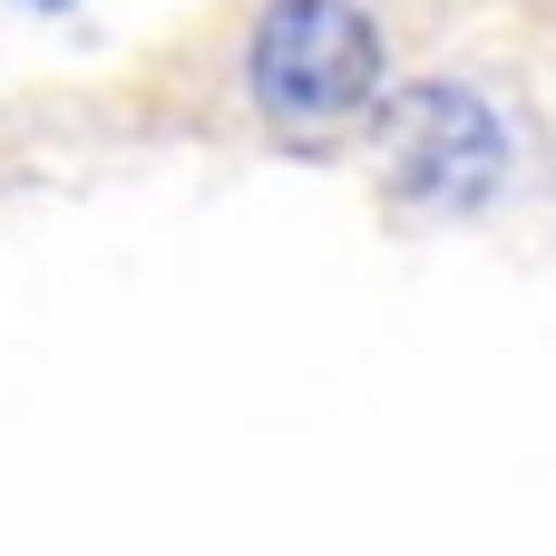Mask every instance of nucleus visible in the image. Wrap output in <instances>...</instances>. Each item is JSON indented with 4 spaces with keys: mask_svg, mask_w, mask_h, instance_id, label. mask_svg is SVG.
Instances as JSON below:
<instances>
[{
    "mask_svg": "<svg viewBox=\"0 0 556 556\" xmlns=\"http://www.w3.org/2000/svg\"><path fill=\"white\" fill-rule=\"evenodd\" d=\"M244 88L274 127L313 137V127H342L371 108L381 88V29L352 10V0H274L254 20V49H244Z\"/></svg>",
    "mask_w": 556,
    "mask_h": 556,
    "instance_id": "f03ea898",
    "label": "nucleus"
},
{
    "mask_svg": "<svg viewBox=\"0 0 556 556\" xmlns=\"http://www.w3.org/2000/svg\"><path fill=\"white\" fill-rule=\"evenodd\" d=\"M371 156H381V186L420 215H479L508 195V117L450 78L401 88L371 117Z\"/></svg>",
    "mask_w": 556,
    "mask_h": 556,
    "instance_id": "f257e3e1",
    "label": "nucleus"
}]
</instances>
